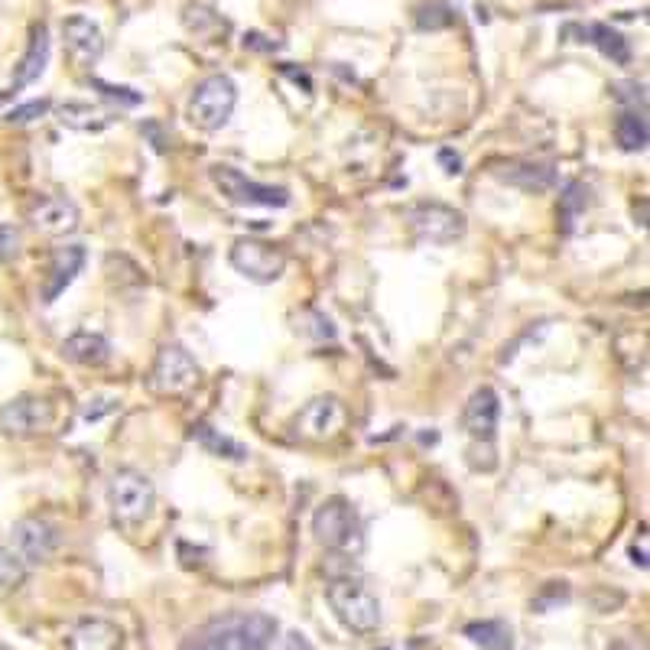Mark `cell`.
<instances>
[{
	"instance_id": "6da1fadb",
	"label": "cell",
	"mask_w": 650,
	"mask_h": 650,
	"mask_svg": "<svg viewBox=\"0 0 650 650\" xmlns=\"http://www.w3.org/2000/svg\"><path fill=\"white\" fill-rule=\"evenodd\" d=\"M273 637H277V618L264 611H238L202 624L179 650H267Z\"/></svg>"
},
{
	"instance_id": "7a4b0ae2",
	"label": "cell",
	"mask_w": 650,
	"mask_h": 650,
	"mask_svg": "<svg viewBox=\"0 0 650 650\" xmlns=\"http://www.w3.org/2000/svg\"><path fill=\"white\" fill-rule=\"evenodd\" d=\"M156 504L153 481L137 472V468H117L108 481V507L111 520L121 530H137L140 524H147Z\"/></svg>"
},
{
	"instance_id": "3957f363",
	"label": "cell",
	"mask_w": 650,
	"mask_h": 650,
	"mask_svg": "<svg viewBox=\"0 0 650 650\" xmlns=\"http://www.w3.org/2000/svg\"><path fill=\"white\" fill-rule=\"evenodd\" d=\"M325 598H329L332 615L342 621L351 634H374L381 628V602H377V595L358 579H335L329 589H325Z\"/></svg>"
},
{
	"instance_id": "277c9868",
	"label": "cell",
	"mask_w": 650,
	"mask_h": 650,
	"mask_svg": "<svg viewBox=\"0 0 650 650\" xmlns=\"http://www.w3.org/2000/svg\"><path fill=\"white\" fill-rule=\"evenodd\" d=\"M234 104H238V88L228 75H208L195 85L192 98H189V121L199 130H221L234 114Z\"/></svg>"
},
{
	"instance_id": "5b68a950",
	"label": "cell",
	"mask_w": 650,
	"mask_h": 650,
	"mask_svg": "<svg viewBox=\"0 0 650 650\" xmlns=\"http://www.w3.org/2000/svg\"><path fill=\"white\" fill-rule=\"evenodd\" d=\"M312 533H316V540L325 546V550L345 553V550H351V546L361 543L358 511L345 498H329L316 511V517H312Z\"/></svg>"
},
{
	"instance_id": "8992f818",
	"label": "cell",
	"mask_w": 650,
	"mask_h": 650,
	"mask_svg": "<svg viewBox=\"0 0 650 650\" xmlns=\"http://www.w3.org/2000/svg\"><path fill=\"white\" fill-rule=\"evenodd\" d=\"M199 384V364L182 345H163L150 368V387L163 397H179Z\"/></svg>"
},
{
	"instance_id": "52a82bcc",
	"label": "cell",
	"mask_w": 650,
	"mask_h": 650,
	"mask_svg": "<svg viewBox=\"0 0 650 650\" xmlns=\"http://www.w3.org/2000/svg\"><path fill=\"white\" fill-rule=\"evenodd\" d=\"M231 267L247 277L251 283H273L283 277L286 254L277 244L260 241V238H238L231 244Z\"/></svg>"
},
{
	"instance_id": "ba28073f",
	"label": "cell",
	"mask_w": 650,
	"mask_h": 650,
	"mask_svg": "<svg viewBox=\"0 0 650 650\" xmlns=\"http://www.w3.org/2000/svg\"><path fill=\"white\" fill-rule=\"evenodd\" d=\"M403 218H407V225L413 228L416 238L426 244H452L465 234V215L442 202L410 205L407 212H403Z\"/></svg>"
},
{
	"instance_id": "9c48e42d",
	"label": "cell",
	"mask_w": 650,
	"mask_h": 650,
	"mask_svg": "<svg viewBox=\"0 0 650 650\" xmlns=\"http://www.w3.org/2000/svg\"><path fill=\"white\" fill-rule=\"evenodd\" d=\"M212 182L234 205H264V208L290 205V192H286L283 186H264V182L247 179L241 169L225 166V163L212 166Z\"/></svg>"
},
{
	"instance_id": "30bf717a",
	"label": "cell",
	"mask_w": 650,
	"mask_h": 650,
	"mask_svg": "<svg viewBox=\"0 0 650 650\" xmlns=\"http://www.w3.org/2000/svg\"><path fill=\"white\" fill-rule=\"evenodd\" d=\"M348 407L338 397H316L296 413L293 433L306 442H332L345 433Z\"/></svg>"
},
{
	"instance_id": "8fae6325",
	"label": "cell",
	"mask_w": 650,
	"mask_h": 650,
	"mask_svg": "<svg viewBox=\"0 0 650 650\" xmlns=\"http://www.w3.org/2000/svg\"><path fill=\"white\" fill-rule=\"evenodd\" d=\"M52 423H56V407L46 397L23 394L0 407V429L7 436H36L46 433Z\"/></svg>"
},
{
	"instance_id": "7c38bea8",
	"label": "cell",
	"mask_w": 650,
	"mask_h": 650,
	"mask_svg": "<svg viewBox=\"0 0 650 650\" xmlns=\"http://www.w3.org/2000/svg\"><path fill=\"white\" fill-rule=\"evenodd\" d=\"M59 546V530L43 517H23L10 530V550L20 556L23 566L46 563Z\"/></svg>"
},
{
	"instance_id": "4fadbf2b",
	"label": "cell",
	"mask_w": 650,
	"mask_h": 650,
	"mask_svg": "<svg viewBox=\"0 0 650 650\" xmlns=\"http://www.w3.org/2000/svg\"><path fill=\"white\" fill-rule=\"evenodd\" d=\"M62 39L65 52L75 59V65L91 69L104 56V33L98 23H91L88 17H65L62 23Z\"/></svg>"
},
{
	"instance_id": "5bb4252c",
	"label": "cell",
	"mask_w": 650,
	"mask_h": 650,
	"mask_svg": "<svg viewBox=\"0 0 650 650\" xmlns=\"http://www.w3.org/2000/svg\"><path fill=\"white\" fill-rule=\"evenodd\" d=\"M30 221L43 231V234H52V238H62V234H72L78 231V221H82V212H78V205L69 199V195H43L33 212H30Z\"/></svg>"
},
{
	"instance_id": "9a60e30c",
	"label": "cell",
	"mask_w": 650,
	"mask_h": 650,
	"mask_svg": "<svg viewBox=\"0 0 650 650\" xmlns=\"http://www.w3.org/2000/svg\"><path fill=\"white\" fill-rule=\"evenodd\" d=\"M501 420V400L494 394L491 387H478L472 397L465 403V413H462V426L465 433L472 436L475 442H491L494 439V429H498Z\"/></svg>"
},
{
	"instance_id": "2e32d148",
	"label": "cell",
	"mask_w": 650,
	"mask_h": 650,
	"mask_svg": "<svg viewBox=\"0 0 650 650\" xmlns=\"http://www.w3.org/2000/svg\"><path fill=\"white\" fill-rule=\"evenodd\" d=\"M124 631L108 618H85L65 637V650H121Z\"/></svg>"
},
{
	"instance_id": "e0dca14e",
	"label": "cell",
	"mask_w": 650,
	"mask_h": 650,
	"mask_svg": "<svg viewBox=\"0 0 650 650\" xmlns=\"http://www.w3.org/2000/svg\"><path fill=\"white\" fill-rule=\"evenodd\" d=\"M82 267H85V247H78V244L59 247V251L52 254V264L43 280V303H56L65 293V286H72V280L82 273Z\"/></svg>"
},
{
	"instance_id": "ac0fdd59",
	"label": "cell",
	"mask_w": 650,
	"mask_h": 650,
	"mask_svg": "<svg viewBox=\"0 0 650 650\" xmlns=\"http://www.w3.org/2000/svg\"><path fill=\"white\" fill-rule=\"evenodd\" d=\"M494 176L524 192H546L556 186V169L550 163H533V160H511L501 169H494Z\"/></svg>"
},
{
	"instance_id": "d6986e66",
	"label": "cell",
	"mask_w": 650,
	"mask_h": 650,
	"mask_svg": "<svg viewBox=\"0 0 650 650\" xmlns=\"http://www.w3.org/2000/svg\"><path fill=\"white\" fill-rule=\"evenodd\" d=\"M62 358L82 368H101L111 361V342L98 332H75L62 342Z\"/></svg>"
},
{
	"instance_id": "ffe728a7",
	"label": "cell",
	"mask_w": 650,
	"mask_h": 650,
	"mask_svg": "<svg viewBox=\"0 0 650 650\" xmlns=\"http://www.w3.org/2000/svg\"><path fill=\"white\" fill-rule=\"evenodd\" d=\"M56 117L62 127L78 130V134H98V130H108L114 124L111 111H101L95 104H85V101H65L56 111Z\"/></svg>"
},
{
	"instance_id": "44dd1931",
	"label": "cell",
	"mask_w": 650,
	"mask_h": 650,
	"mask_svg": "<svg viewBox=\"0 0 650 650\" xmlns=\"http://www.w3.org/2000/svg\"><path fill=\"white\" fill-rule=\"evenodd\" d=\"M46 62H49V30L43 23L33 30V39H30V49L23 52V59L17 65V72H13V88H26L33 85L39 75L46 72Z\"/></svg>"
},
{
	"instance_id": "7402d4cb",
	"label": "cell",
	"mask_w": 650,
	"mask_h": 650,
	"mask_svg": "<svg viewBox=\"0 0 650 650\" xmlns=\"http://www.w3.org/2000/svg\"><path fill=\"white\" fill-rule=\"evenodd\" d=\"M569 30L589 36L585 43H592V46L602 52V56H608L611 62H618V65H628V62H631V46H628V39H624L618 30H611V26H605V23H589V26H569Z\"/></svg>"
},
{
	"instance_id": "603a6c76",
	"label": "cell",
	"mask_w": 650,
	"mask_h": 650,
	"mask_svg": "<svg viewBox=\"0 0 650 650\" xmlns=\"http://www.w3.org/2000/svg\"><path fill=\"white\" fill-rule=\"evenodd\" d=\"M465 637L481 650H514V631L504 621H472L465 624Z\"/></svg>"
},
{
	"instance_id": "cb8c5ba5",
	"label": "cell",
	"mask_w": 650,
	"mask_h": 650,
	"mask_svg": "<svg viewBox=\"0 0 650 650\" xmlns=\"http://www.w3.org/2000/svg\"><path fill=\"white\" fill-rule=\"evenodd\" d=\"M615 137L621 150L641 153L647 147V114L644 111H621L615 121Z\"/></svg>"
},
{
	"instance_id": "d4e9b609",
	"label": "cell",
	"mask_w": 650,
	"mask_h": 650,
	"mask_svg": "<svg viewBox=\"0 0 650 650\" xmlns=\"http://www.w3.org/2000/svg\"><path fill=\"white\" fill-rule=\"evenodd\" d=\"M195 439L202 442V446L212 452V455H221V459H231V462H241V459H247V449L241 446V442H234L231 436H221V433H215L212 426H195V433H192Z\"/></svg>"
},
{
	"instance_id": "484cf974",
	"label": "cell",
	"mask_w": 650,
	"mask_h": 650,
	"mask_svg": "<svg viewBox=\"0 0 650 650\" xmlns=\"http://www.w3.org/2000/svg\"><path fill=\"white\" fill-rule=\"evenodd\" d=\"M293 325H296L299 335L312 338V342H332V338H335L332 319L325 316V312H319V309H303V312H296Z\"/></svg>"
},
{
	"instance_id": "4316f807",
	"label": "cell",
	"mask_w": 650,
	"mask_h": 650,
	"mask_svg": "<svg viewBox=\"0 0 650 650\" xmlns=\"http://www.w3.org/2000/svg\"><path fill=\"white\" fill-rule=\"evenodd\" d=\"M585 205H589V189H585L582 182H569L563 195H559V221H563L566 234L576 225V218L585 212Z\"/></svg>"
},
{
	"instance_id": "83f0119b",
	"label": "cell",
	"mask_w": 650,
	"mask_h": 650,
	"mask_svg": "<svg viewBox=\"0 0 650 650\" xmlns=\"http://www.w3.org/2000/svg\"><path fill=\"white\" fill-rule=\"evenodd\" d=\"M91 88H98V95H101V98H108V101H114V104H121V108H137V104L143 101L140 91L127 88V85L101 82V78H91Z\"/></svg>"
},
{
	"instance_id": "f1b7e54d",
	"label": "cell",
	"mask_w": 650,
	"mask_h": 650,
	"mask_svg": "<svg viewBox=\"0 0 650 650\" xmlns=\"http://www.w3.org/2000/svg\"><path fill=\"white\" fill-rule=\"evenodd\" d=\"M186 26L192 33H199V36H208V26L212 30H225V23H221V17L215 10H208V7H202V4H195V7H186Z\"/></svg>"
},
{
	"instance_id": "f546056e",
	"label": "cell",
	"mask_w": 650,
	"mask_h": 650,
	"mask_svg": "<svg viewBox=\"0 0 650 650\" xmlns=\"http://www.w3.org/2000/svg\"><path fill=\"white\" fill-rule=\"evenodd\" d=\"M23 579V563L20 556L10 550V546H0V589Z\"/></svg>"
},
{
	"instance_id": "4dcf8cb0",
	"label": "cell",
	"mask_w": 650,
	"mask_h": 650,
	"mask_svg": "<svg viewBox=\"0 0 650 650\" xmlns=\"http://www.w3.org/2000/svg\"><path fill=\"white\" fill-rule=\"evenodd\" d=\"M615 98L621 104H628V111H637L641 108L647 114V95H644V85H637V82H618L615 85Z\"/></svg>"
},
{
	"instance_id": "1f68e13d",
	"label": "cell",
	"mask_w": 650,
	"mask_h": 650,
	"mask_svg": "<svg viewBox=\"0 0 650 650\" xmlns=\"http://www.w3.org/2000/svg\"><path fill=\"white\" fill-rule=\"evenodd\" d=\"M49 108H52L49 98H39V101H30V104H20V108H13L7 114V121L10 124H30V121H36V117H43Z\"/></svg>"
},
{
	"instance_id": "d6a6232c",
	"label": "cell",
	"mask_w": 650,
	"mask_h": 650,
	"mask_svg": "<svg viewBox=\"0 0 650 650\" xmlns=\"http://www.w3.org/2000/svg\"><path fill=\"white\" fill-rule=\"evenodd\" d=\"M449 20H452L449 10L446 7H436V4L433 7H423L420 17H416V23H420L423 30H426V26H429V30H436V26H449Z\"/></svg>"
},
{
	"instance_id": "836d02e7",
	"label": "cell",
	"mask_w": 650,
	"mask_h": 650,
	"mask_svg": "<svg viewBox=\"0 0 650 650\" xmlns=\"http://www.w3.org/2000/svg\"><path fill=\"white\" fill-rule=\"evenodd\" d=\"M114 407H117V400H88V407L82 410V416H85V420H98V416L111 413Z\"/></svg>"
},
{
	"instance_id": "e575fe53",
	"label": "cell",
	"mask_w": 650,
	"mask_h": 650,
	"mask_svg": "<svg viewBox=\"0 0 650 650\" xmlns=\"http://www.w3.org/2000/svg\"><path fill=\"white\" fill-rule=\"evenodd\" d=\"M439 160L449 166V169H446L449 176H459V173H462V160H459V156H452L449 150H442V153H439Z\"/></svg>"
},
{
	"instance_id": "d590c367",
	"label": "cell",
	"mask_w": 650,
	"mask_h": 650,
	"mask_svg": "<svg viewBox=\"0 0 650 650\" xmlns=\"http://www.w3.org/2000/svg\"><path fill=\"white\" fill-rule=\"evenodd\" d=\"M611 650H631L628 644H611Z\"/></svg>"
}]
</instances>
